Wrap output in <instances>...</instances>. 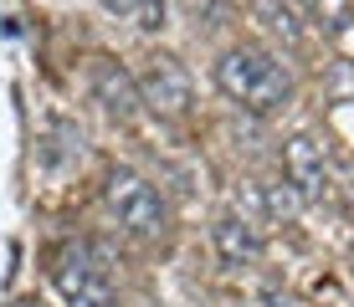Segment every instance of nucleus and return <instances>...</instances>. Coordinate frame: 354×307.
I'll return each mask as SVG.
<instances>
[{"label":"nucleus","mask_w":354,"mask_h":307,"mask_svg":"<svg viewBox=\"0 0 354 307\" xmlns=\"http://www.w3.org/2000/svg\"><path fill=\"white\" fill-rule=\"evenodd\" d=\"M216 88H221L241 113H277L292 103V72L262 46H231L216 61Z\"/></svg>","instance_id":"obj_1"},{"label":"nucleus","mask_w":354,"mask_h":307,"mask_svg":"<svg viewBox=\"0 0 354 307\" xmlns=\"http://www.w3.org/2000/svg\"><path fill=\"white\" fill-rule=\"evenodd\" d=\"M103 205H108V215L118 220L124 236H133V241H165L169 205H165V195L154 190L144 175H133V169H108Z\"/></svg>","instance_id":"obj_2"},{"label":"nucleus","mask_w":354,"mask_h":307,"mask_svg":"<svg viewBox=\"0 0 354 307\" xmlns=\"http://www.w3.org/2000/svg\"><path fill=\"white\" fill-rule=\"evenodd\" d=\"M52 287L67 307H118V292L108 281V266L88 241H62L52 251Z\"/></svg>","instance_id":"obj_3"},{"label":"nucleus","mask_w":354,"mask_h":307,"mask_svg":"<svg viewBox=\"0 0 354 307\" xmlns=\"http://www.w3.org/2000/svg\"><path fill=\"white\" fill-rule=\"evenodd\" d=\"M133 77H139L144 108H154L160 118H185L195 108V88H190V72H185L180 57L154 52V57H144V67L133 72Z\"/></svg>","instance_id":"obj_4"},{"label":"nucleus","mask_w":354,"mask_h":307,"mask_svg":"<svg viewBox=\"0 0 354 307\" xmlns=\"http://www.w3.org/2000/svg\"><path fill=\"white\" fill-rule=\"evenodd\" d=\"M93 97L103 103V113L118 118V123H133V118H139V108H144L139 77H133L124 61H113V57H97L93 61Z\"/></svg>","instance_id":"obj_5"},{"label":"nucleus","mask_w":354,"mask_h":307,"mask_svg":"<svg viewBox=\"0 0 354 307\" xmlns=\"http://www.w3.org/2000/svg\"><path fill=\"white\" fill-rule=\"evenodd\" d=\"M283 175L303 200H319L328 190V154H324V143L313 139V133H292L283 143Z\"/></svg>","instance_id":"obj_6"},{"label":"nucleus","mask_w":354,"mask_h":307,"mask_svg":"<svg viewBox=\"0 0 354 307\" xmlns=\"http://www.w3.org/2000/svg\"><path fill=\"white\" fill-rule=\"evenodd\" d=\"M211 246H216V256H221L226 266H236V272H241V266H257L262 251H267L262 230L252 226V215H221L211 226Z\"/></svg>","instance_id":"obj_7"},{"label":"nucleus","mask_w":354,"mask_h":307,"mask_svg":"<svg viewBox=\"0 0 354 307\" xmlns=\"http://www.w3.org/2000/svg\"><path fill=\"white\" fill-rule=\"evenodd\" d=\"M247 16L257 21V26L272 36V41H283L288 52H298L303 41H308V31H303V16L292 0H247Z\"/></svg>","instance_id":"obj_8"},{"label":"nucleus","mask_w":354,"mask_h":307,"mask_svg":"<svg viewBox=\"0 0 354 307\" xmlns=\"http://www.w3.org/2000/svg\"><path fill=\"white\" fill-rule=\"evenodd\" d=\"M303 210V195L292 190V184H252V215H262V220H292Z\"/></svg>","instance_id":"obj_9"},{"label":"nucleus","mask_w":354,"mask_h":307,"mask_svg":"<svg viewBox=\"0 0 354 307\" xmlns=\"http://www.w3.org/2000/svg\"><path fill=\"white\" fill-rule=\"evenodd\" d=\"M118 10L133 21L139 31H165V16H169V0H113Z\"/></svg>","instance_id":"obj_10"},{"label":"nucleus","mask_w":354,"mask_h":307,"mask_svg":"<svg viewBox=\"0 0 354 307\" xmlns=\"http://www.w3.org/2000/svg\"><path fill=\"white\" fill-rule=\"evenodd\" d=\"M10 307H46V302H41V297H16Z\"/></svg>","instance_id":"obj_11"}]
</instances>
